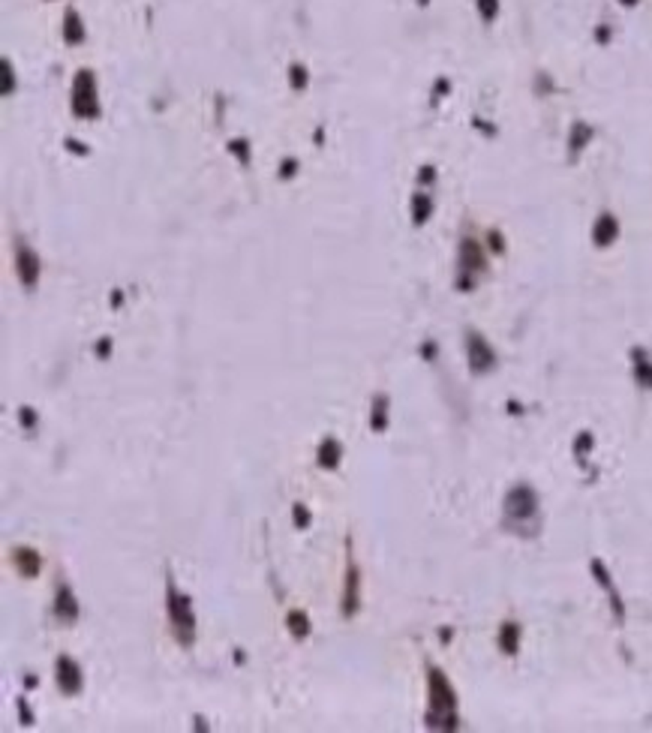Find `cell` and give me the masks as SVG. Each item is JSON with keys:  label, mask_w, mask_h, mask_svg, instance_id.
Listing matches in <instances>:
<instances>
[{"label": "cell", "mask_w": 652, "mask_h": 733, "mask_svg": "<svg viewBox=\"0 0 652 733\" xmlns=\"http://www.w3.org/2000/svg\"><path fill=\"white\" fill-rule=\"evenodd\" d=\"M21 424L28 427V430L36 424V418H34V412H30V406H24V409H21Z\"/></svg>", "instance_id": "44dd1931"}, {"label": "cell", "mask_w": 652, "mask_h": 733, "mask_svg": "<svg viewBox=\"0 0 652 733\" xmlns=\"http://www.w3.org/2000/svg\"><path fill=\"white\" fill-rule=\"evenodd\" d=\"M454 688L448 686V679L442 677V670H430V712L427 721L433 727H439V719H445V727H454Z\"/></svg>", "instance_id": "7a4b0ae2"}, {"label": "cell", "mask_w": 652, "mask_h": 733, "mask_svg": "<svg viewBox=\"0 0 652 733\" xmlns=\"http://www.w3.org/2000/svg\"><path fill=\"white\" fill-rule=\"evenodd\" d=\"M517 640H520V625H514V622H505V625H502L499 644H502V649H505L508 655H514V652H517Z\"/></svg>", "instance_id": "2e32d148"}, {"label": "cell", "mask_w": 652, "mask_h": 733, "mask_svg": "<svg viewBox=\"0 0 652 733\" xmlns=\"http://www.w3.org/2000/svg\"><path fill=\"white\" fill-rule=\"evenodd\" d=\"M493 364H496V355L484 343V337L469 334V367H472V373H487V370H493Z\"/></svg>", "instance_id": "5b68a950"}, {"label": "cell", "mask_w": 652, "mask_h": 733, "mask_svg": "<svg viewBox=\"0 0 652 733\" xmlns=\"http://www.w3.org/2000/svg\"><path fill=\"white\" fill-rule=\"evenodd\" d=\"M76 111L78 114H87V118H94L96 111V96H94V81H90L87 72H81L76 78Z\"/></svg>", "instance_id": "8992f818"}, {"label": "cell", "mask_w": 652, "mask_h": 733, "mask_svg": "<svg viewBox=\"0 0 652 733\" xmlns=\"http://www.w3.org/2000/svg\"><path fill=\"white\" fill-rule=\"evenodd\" d=\"M19 710H21V721L24 724H30L34 719H30V710H28V703H24V700H19Z\"/></svg>", "instance_id": "7402d4cb"}, {"label": "cell", "mask_w": 652, "mask_h": 733, "mask_svg": "<svg viewBox=\"0 0 652 733\" xmlns=\"http://www.w3.org/2000/svg\"><path fill=\"white\" fill-rule=\"evenodd\" d=\"M370 427H373L376 433L388 430V397L385 394H379L373 400V418H370Z\"/></svg>", "instance_id": "9a60e30c"}, {"label": "cell", "mask_w": 652, "mask_h": 733, "mask_svg": "<svg viewBox=\"0 0 652 733\" xmlns=\"http://www.w3.org/2000/svg\"><path fill=\"white\" fill-rule=\"evenodd\" d=\"M54 670H57V688L63 691L67 697L72 694H78L81 686H85V677H81V667L72 661L70 655H61L54 661Z\"/></svg>", "instance_id": "277c9868"}, {"label": "cell", "mask_w": 652, "mask_h": 733, "mask_svg": "<svg viewBox=\"0 0 652 733\" xmlns=\"http://www.w3.org/2000/svg\"><path fill=\"white\" fill-rule=\"evenodd\" d=\"M15 268H19V277H21V283H24V286H34V283H36V277H39V262H36V256H34L30 250L19 246V256H15Z\"/></svg>", "instance_id": "30bf717a"}, {"label": "cell", "mask_w": 652, "mask_h": 733, "mask_svg": "<svg viewBox=\"0 0 652 733\" xmlns=\"http://www.w3.org/2000/svg\"><path fill=\"white\" fill-rule=\"evenodd\" d=\"M358 610V568H355L352 556H349V568H346V589H343V616H349Z\"/></svg>", "instance_id": "9c48e42d"}, {"label": "cell", "mask_w": 652, "mask_h": 733, "mask_svg": "<svg viewBox=\"0 0 652 733\" xmlns=\"http://www.w3.org/2000/svg\"><path fill=\"white\" fill-rule=\"evenodd\" d=\"M481 12L484 19H493L496 15V0H481Z\"/></svg>", "instance_id": "ffe728a7"}, {"label": "cell", "mask_w": 652, "mask_h": 733, "mask_svg": "<svg viewBox=\"0 0 652 733\" xmlns=\"http://www.w3.org/2000/svg\"><path fill=\"white\" fill-rule=\"evenodd\" d=\"M310 523V514H307V508L304 505H295V526H298V529H304V526Z\"/></svg>", "instance_id": "ac0fdd59"}, {"label": "cell", "mask_w": 652, "mask_h": 733, "mask_svg": "<svg viewBox=\"0 0 652 733\" xmlns=\"http://www.w3.org/2000/svg\"><path fill=\"white\" fill-rule=\"evenodd\" d=\"M54 616H57V622H63V625H72L78 619V601H76V595H72L70 586H57Z\"/></svg>", "instance_id": "52a82bcc"}, {"label": "cell", "mask_w": 652, "mask_h": 733, "mask_svg": "<svg viewBox=\"0 0 652 733\" xmlns=\"http://www.w3.org/2000/svg\"><path fill=\"white\" fill-rule=\"evenodd\" d=\"M526 520L538 523V499L529 487H514L505 499V523L508 526H523Z\"/></svg>", "instance_id": "3957f363"}, {"label": "cell", "mask_w": 652, "mask_h": 733, "mask_svg": "<svg viewBox=\"0 0 652 733\" xmlns=\"http://www.w3.org/2000/svg\"><path fill=\"white\" fill-rule=\"evenodd\" d=\"M166 607H169V619H171V631H175V640L180 646H193L196 640V616L193 607H189V598L180 595L175 589V580L169 577L166 583Z\"/></svg>", "instance_id": "6da1fadb"}, {"label": "cell", "mask_w": 652, "mask_h": 733, "mask_svg": "<svg viewBox=\"0 0 652 733\" xmlns=\"http://www.w3.org/2000/svg\"><path fill=\"white\" fill-rule=\"evenodd\" d=\"M286 625H288V631H292V637L295 640H304L310 634V619H307V613L304 610H292L286 616Z\"/></svg>", "instance_id": "7c38bea8"}, {"label": "cell", "mask_w": 652, "mask_h": 733, "mask_svg": "<svg viewBox=\"0 0 652 733\" xmlns=\"http://www.w3.org/2000/svg\"><path fill=\"white\" fill-rule=\"evenodd\" d=\"M460 265H463V270H478V268L484 265L481 250H478L475 241H466L463 244V250H460Z\"/></svg>", "instance_id": "4fadbf2b"}, {"label": "cell", "mask_w": 652, "mask_h": 733, "mask_svg": "<svg viewBox=\"0 0 652 733\" xmlns=\"http://www.w3.org/2000/svg\"><path fill=\"white\" fill-rule=\"evenodd\" d=\"M616 232H619V226H616V220L610 217V213H604V217H601L598 222H596V244H610L616 237Z\"/></svg>", "instance_id": "5bb4252c"}, {"label": "cell", "mask_w": 652, "mask_h": 733, "mask_svg": "<svg viewBox=\"0 0 652 733\" xmlns=\"http://www.w3.org/2000/svg\"><path fill=\"white\" fill-rule=\"evenodd\" d=\"M427 213H430V202H427L424 195H418L415 199V222H424Z\"/></svg>", "instance_id": "e0dca14e"}, {"label": "cell", "mask_w": 652, "mask_h": 733, "mask_svg": "<svg viewBox=\"0 0 652 733\" xmlns=\"http://www.w3.org/2000/svg\"><path fill=\"white\" fill-rule=\"evenodd\" d=\"M12 562H15V571H19L21 577H36L39 568H43V559H39V553L30 547H15Z\"/></svg>", "instance_id": "ba28073f"}, {"label": "cell", "mask_w": 652, "mask_h": 733, "mask_svg": "<svg viewBox=\"0 0 652 733\" xmlns=\"http://www.w3.org/2000/svg\"><path fill=\"white\" fill-rule=\"evenodd\" d=\"M638 379H640L643 385H649V388H652V367L649 364H640L638 367Z\"/></svg>", "instance_id": "d6986e66"}, {"label": "cell", "mask_w": 652, "mask_h": 733, "mask_svg": "<svg viewBox=\"0 0 652 733\" xmlns=\"http://www.w3.org/2000/svg\"><path fill=\"white\" fill-rule=\"evenodd\" d=\"M340 457H343V445L337 439H325L319 445V466L322 469H337L340 466Z\"/></svg>", "instance_id": "8fae6325"}]
</instances>
